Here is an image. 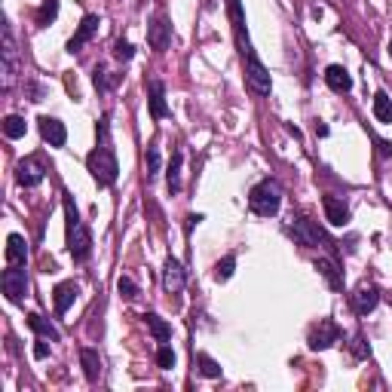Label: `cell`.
Masks as SVG:
<instances>
[{"mask_svg": "<svg viewBox=\"0 0 392 392\" xmlns=\"http://www.w3.org/2000/svg\"><path fill=\"white\" fill-rule=\"evenodd\" d=\"M77 294H80V288L74 285V282H62V285H55V292H52V304H55V316H64L71 310V304L77 301Z\"/></svg>", "mask_w": 392, "mask_h": 392, "instance_id": "ac0fdd59", "label": "cell"}, {"mask_svg": "<svg viewBox=\"0 0 392 392\" xmlns=\"http://www.w3.org/2000/svg\"><path fill=\"white\" fill-rule=\"evenodd\" d=\"M18 74H22V55H18V43L9 22H4V34H0V89L13 92Z\"/></svg>", "mask_w": 392, "mask_h": 392, "instance_id": "277c9868", "label": "cell"}, {"mask_svg": "<svg viewBox=\"0 0 392 392\" xmlns=\"http://www.w3.org/2000/svg\"><path fill=\"white\" fill-rule=\"evenodd\" d=\"M352 352H356V359H368L371 356V347L365 343V338H362V334H356V338H352Z\"/></svg>", "mask_w": 392, "mask_h": 392, "instance_id": "e575fe53", "label": "cell"}, {"mask_svg": "<svg viewBox=\"0 0 392 392\" xmlns=\"http://www.w3.org/2000/svg\"><path fill=\"white\" fill-rule=\"evenodd\" d=\"M147 43H151L154 52H166L172 43V22L166 18V13H156L147 25Z\"/></svg>", "mask_w": 392, "mask_h": 392, "instance_id": "30bf717a", "label": "cell"}, {"mask_svg": "<svg viewBox=\"0 0 392 392\" xmlns=\"http://www.w3.org/2000/svg\"><path fill=\"white\" fill-rule=\"evenodd\" d=\"M46 356H50V340L40 338L34 343V359H46Z\"/></svg>", "mask_w": 392, "mask_h": 392, "instance_id": "d590c367", "label": "cell"}, {"mask_svg": "<svg viewBox=\"0 0 392 392\" xmlns=\"http://www.w3.org/2000/svg\"><path fill=\"white\" fill-rule=\"evenodd\" d=\"M196 368H200V374L209 377V380H218L224 374V368L209 356V352H196Z\"/></svg>", "mask_w": 392, "mask_h": 392, "instance_id": "d4e9b609", "label": "cell"}, {"mask_svg": "<svg viewBox=\"0 0 392 392\" xmlns=\"http://www.w3.org/2000/svg\"><path fill=\"white\" fill-rule=\"evenodd\" d=\"M184 285H188V270H184V264L178 258H166V264H163V288L169 294H178V292H184Z\"/></svg>", "mask_w": 392, "mask_h": 392, "instance_id": "8fae6325", "label": "cell"}, {"mask_svg": "<svg viewBox=\"0 0 392 392\" xmlns=\"http://www.w3.org/2000/svg\"><path fill=\"white\" fill-rule=\"evenodd\" d=\"M4 135L13 138V142H16V138H22V135H25V120L16 117V114H9V117L4 120Z\"/></svg>", "mask_w": 392, "mask_h": 392, "instance_id": "4dcf8cb0", "label": "cell"}, {"mask_svg": "<svg viewBox=\"0 0 392 392\" xmlns=\"http://www.w3.org/2000/svg\"><path fill=\"white\" fill-rule=\"evenodd\" d=\"M132 55H135V46L120 37V40L114 43V59H120V62H132Z\"/></svg>", "mask_w": 392, "mask_h": 392, "instance_id": "d6a6232c", "label": "cell"}, {"mask_svg": "<svg viewBox=\"0 0 392 392\" xmlns=\"http://www.w3.org/2000/svg\"><path fill=\"white\" fill-rule=\"evenodd\" d=\"M227 13H230V25H233V37H236L239 55H242V68H246V83L255 96H270L273 89V80H270L267 64L258 59L255 46H251L248 28H246V9H242V0H227Z\"/></svg>", "mask_w": 392, "mask_h": 392, "instance_id": "6da1fadb", "label": "cell"}, {"mask_svg": "<svg viewBox=\"0 0 392 392\" xmlns=\"http://www.w3.org/2000/svg\"><path fill=\"white\" fill-rule=\"evenodd\" d=\"M322 209H325V218H328V224H334V227H347L350 224V205L340 200V196H322Z\"/></svg>", "mask_w": 392, "mask_h": 392, "instance_id": "5bb4252c", "label": "cell"}, {"mask_svg": "<svg viewBox=\"0 0 392 392\" xmlns=\"http://www.w3.org/2000/svg\"><path fill=\"white\" fill-rule=\"evenodd\" d=\"M92 83H96V89H98V92H108V89L117 83V77L105 68V64H96V71H92Z\"/></svg>", "mask_w": 392, "mask_h": 392, "instance_id": "83f0119b", "label": "cell"}, {"mask_svg": "<svg viewBox=\"0 0 392 392\" xmlns=\"http://www.w3.org/2000/svg\"><path fill=\"white\" fill-rule=\"evenodd\" d=\"M28 96H31V101H40L43 98V86H40V83H28Z\"/></svg>", "mask_w": 392, "mask_h": 392, "instance_id": "8d00e7d4", "label": "cell"}, {"mask_svg": "<svg viewBox=\"0 0 392 392\" xmlns=\"http://www.w3.org/2000/svg\"><path fill=\"white\" fill-rule=\"evenodd\" d=\"M285 233L292 236L297 246H304V248H319V246H325L334 255L338 251V246L331 242V236L325 233L319 224L316 221H310V218H304V214H297V218H292V224L285 227Z\"/></svg>", "mask_w": 392, "mask_h": 392, "instance_id": "8992f818", "label": "cell"}, {"mask_svg": "<svg viewBox=\"0 0 392 392\" xmlns=\"http://www.w3.org/2000/svg\"><path fill=\"white\" fill-rule=\"evenodd\" d=\"M380 304V288L371 285V282H362L356 292H352V310H356V316H368L374 313Z\"/></svg>", "mask_w": 392, "mask_h": 392, "instance_id": "7c38bea8", "label": "cell"}, {"mask_svg": "<svg viewBox=\"0 0 392 392\" xmlns=\"http://www.w3.org/2000/svg\"><path fill=\"white\" fill-rule=\"evenodd\" d=\"M37 123H40V135H43L46 144H50V147H64V142H68V129H64L62 120H55V117H40Z\"/></svg>", "mask_w": 392, "mask_h": 392, "instance_id": "9a60e30c", "label": "cell"}, {"mask_svg": "<svg viewBox=\"0 0 392 392\" xmlns=\"http://www.w3.org/2000/svg\"><path fill=\"white\" fill-rule=\"evenodd\" d=\"M374 144H377V151L384 156H392V142H386V138H374Z\"/></svg>", "mask_w": 392, "mask_h": 392, "instance_id": "74e56055", "label": "cell"}, {"mask_svg": "<svg viewBox=\"0 0 392 392\" xmlns=\"http://www.w3.org/2000/svg\"><path fill=\"white\" fill-rule=\"evenodd\" d=\"M86 169L89 175L96 178L98 188H114L117 178H120V163H117V154L110 147L108 138H101L98 147L86 156Z\"/></svg>", "mask_w": 392, "mask_h": 392, "instance_id": "3957f363", "label": "cell"}, {"mask_svg": "<svg viewBox=\"0 0 392 392\" xmlns=\"http://www.w3.org/2000/svg\"><path fill=\"white\" fill-rule=\"evenodd\" d=\"M316 270H319V276H325V282H328L334 292H343V273L338 267V260L334 258H316Z\"/></svg>", "mask_w": 392, "mask_h": 392, "instance_id": "d6986e66", "label": "cell"}, {"mask_svg": "<svg viewBox=\"0 0 392 392\" xmlns=\"http://www.w3.org/2000/svg\"><path fill=\"white\" fill-rule=\"evenodd\" d=\"M55 16H59V0H43L40 9H37V25H40V28L52 25Z\"/></svg>", "mask_w": 392, "mask_h": 392, "instance_id": "4316f807", "label": "cell"}, {"mask_svg": "<svg viewBox=\"0 0 392 392\" xmlns=\"http://www.w3.org/2000/svg\"><path fill=\"white\" fill-rule=\"evenodd\" d=\"M147 98H151V117L166 120L169 117V105H166V86L163 80H147Z\"/></svg>", "mask_w": 392, "mask_h": 392, "instance_id": "2e32d148", "label": "cell"}, {"mask_svg": "<svg viewBox=\"0 0 392 392\" xmlns=\"http://www.w3.org/2000/svg\"><path fill=\"white\" fill-rule=\"evenodd\" d=\"M117 288H120V294H123L126 301H135V297H138V285L129 276H120L117 279Z\"/></svg>", "mask_w": 392, "mask_h": 392, "instance_id": "836d02e7", "label": "cell"}, {"mask_svg": "<svg viewBox=\"0 0 392 392\" xmlns=\"http://www.w3.org/2000/svg\"><path fill=\"white\" fill-rule=\"evenodd\" d=\"M144 322H147V331H151L154 338H156V343H169V338H172V325L169 322L160 319L156 313H147Z\"/></svg>", "mask_w": 392, "mask_h": 392, "instance_id": "603a6c76", "label": "cell"}, {"mask_svg": "<svg viewBox=\"0 0 392 392\" xmlns=\"http://www.w3.org/2000/svg\"><path fill=\"white\" fill-rule=\"evenodd\" d=\"M282 196H285L282 184L276 178H264L248 190V205L255 214H260V218H273L279 212V205H282Z\"/></svg>", "mask_w": 392, "mask_h": 392, "instance_id": "5b68a950", "label": "cell"}, {"mask_svg": "<svg viewBox=\"0 0 392 392\" xmlns=\"http://www.w3.org/2000/svg\"><path fill=\"white\" fill-rule=\"evenodd\" d=\"M28 328H31L34 334H40V338H46V340H52V343H59V328L50 322V319H43L40 313H28Z\"/></svg>", "mask_w": 392, "mask_h": 392, "instance_id": "7402d4cb", "label": "cell"}, {"mask_svg": "<svg viewBox=\"0 0 392 392\" xmlns=\"http://www.w3.org/2000/svg\"><path fill=\"white\" fill-rule=\"evenodd\" d=\"M202 221V214H188V224H184V233H190L193 230V224H200Z\"/></svg>", "mask_w": 392, "mask_h": 392, "instance_id": "f35d334b", "label": "cell"}, {"mask_svg": "<svg viewBox=\"0 0 392 392\" xmlns=\"http://www.w3.org/2000/svg\"><path fill=\"white\" fill-rule=\"evenodd\" d=\"M80 365H83V374H86L89 384H98V380H101V356H98V350L83 347L80 350Z\"/></svg>", "mask_w": 392, "mask_h": 392, "instance_id": "44dd1931", "label": "cell"}, {"mask_svg": "<svg viewBox=\"0 0 392 392\" xmlns=\"http://www.w3.org/2000/svg\"><path fill=\"white\" fill-rule=\"evenodd\" d=\"M233 270H236V255L221 258L218 264H214V279H218V282H227V279L233 276Z\"/></svg>", "mask_w": 392, "mask_h": 392, "instance_id": "f546056e", "label": "cell"}, {"mask_svg": "<svg viewBox=\"0 0 392 392\" xmlns=\"http://www.w3.org/2000/svg\"><path fill=\"white\" fill-rule=\"evenodd\" d=\"M325 83H328L331 92H350L352 89V74L343 68V64H328V68H325Z\"/></svg>", "mask_w": 392, "mask_h": 392, "instance_id": "e0dca14e", "label": "cell"}, {"mask_svg": "<svg viewBox=\"0 0 392 392\" xmlns=\"http://www.w3.org/2000/svg\"><path fill=\"white\" fill-rule=\"evenodd\" d=\"M0 288H4V294H6L13 304H22L25 294H28V270L9 264L4 273H0Z\"/></svg>", "mask_w": 392, "mask_h": 392, "instance_id": "52a82bcc", "label": "cell"}, {"mask_svg": "<svg viewBox=\"0 0 392 392\" xmlns=\"http://www.w3.org/2000/svg\"><path fill=\"white\" fill-rule=\"evenodd\" d=\"M98 25H101V18L98 16H83V22L77 25V31H74V37H71V40H68V52L74 55V52H80L83 50V46H86L89 40H92V37H96L98 34Z\"/></svg>", "mask_w": 392, "mask_h": 392, "instance_id": "4fadbf2b", "label": "cell"}, {"mask_svg": "<svg viewBox=\"0 0 392 392\" xmlns=\"http://www.w3.org/2000/svg\"><path fill=\"white\" fill-rule=\"evenodd\" d=\"M144 166H147V178H156L160 175V166H163V156H160V147L151 144L144 154Z\"/></svg>", "mask_w": 392, "mask_h": 392, "instance_id": "f1b7e54d", "label": "cell"}, {"mask_svg": "<svg viewBox=\"0 0 392 392\" xmlns=\"http://www.w3.org/2000/svg\"><path fill=\"white\" fill-rule=\"evenodd\" d=\"M181 163H184V154L175 151V154H172V163H169V172H166V184H169V193H181Z\"/></svg>", "mask_w": 392, "mask_h": 392, "instance_id": "cb8c5ba5", "label": "cell"}, {"mask_svg": "<svg viewBox=\"0 0 392 392\" xmlns=\"http://www.w3.org/2000/svg\"><path fill=\"white\" fill-rule=\"evenodd\" d=\"M6 264H16V267L28 264V242H25L22 233H9V239H6Z\"/></svg>", "mask_w": 392, "mask_h": 392, "instance_id": "ffe728a7", "label": "cell"}, {"mask_svg": "<svg viewBox=\"0 0 392 392\" xmlns=\"http://www.w3.org/2000/svg\"><path fill=\"white\" fill-rule=\"evenodd\" d=\"M338 340H340V328H338V322H331V319H319V325H313V328H310V338H306V343H310L313 352L328 350V347H334Z\"/></svg>", "mask_w": 392, "mask_h": 392, "instance_id": "9c48e42d", "label": "cell"}, {"mask_svg": "<svg viewBox=\"0 0 392 392\" xmlns=\"http://www.w3.org/2000/svg\"><path fill=\"white\" fill-rule=\"evenodd\" d=\"M46 172L50 169H46V163L40 156H25V160L16 166V181L22 184V188H40Z\"/></svg>", "mask_w": 392, "mask_h": 392, "instance_id": "ba28073f", "label": "cell"}, {"mask_svg": "<svg viewBox=\"0 0 392 392\" xmlns=\"http://www.w3.org/2000/svg\"><path fill=\"white\" fill-rule=\"evenodd\" d=\"M389 55H392V40H389Z\"/></svg>", "mask_w": 392, "mask_h": 392, "instance_id": "ab89813d", "label": "cell"}, {"mask_svg": "<svg viewBox=\"0 0 392 392\" xmlns=\"http://www.w3.org/2000/svg\"><path fill=\"white\" fill-rule=\"evenodd\" d=\"M64 236H68V251L74 260H86L92 255V233L86 221L80 218L77 202L71 193H64Z\"/></svg>", "mask_w": 392, "mask_h": 392, "instance_id": "7a4b0ae2", "label": "cell"}, {"mask_svg": "<svg viewBox=\"0 0 392 392\" xmlns=\"http://www.w3.org/2000/svg\"><path fill=\"white\" fill-rule=\"evenodd\" d=\"M374 117L380 120V123H392V98L384 89L374 92Z\"/></svg>", "mask_w": 392, "mask_h": 392, "instance_id": "484cf974", "label": "cell"}, {"mask_svg": "<svg viewBox=\"0 0 392 392\" xmlns=\"http://www.w3.org/2000/svg\"><path fill=\"white\" fill-rule=\"evenodd\" d=\"M175 359L178 356H175V350L169 347V343H160V350H156V365L169 371V368H175Z\"/></svg>", "mask_w": 392, "mask_h": 392, "instance_id": "1f68e13d", "label": "cell"}]
</instances>
